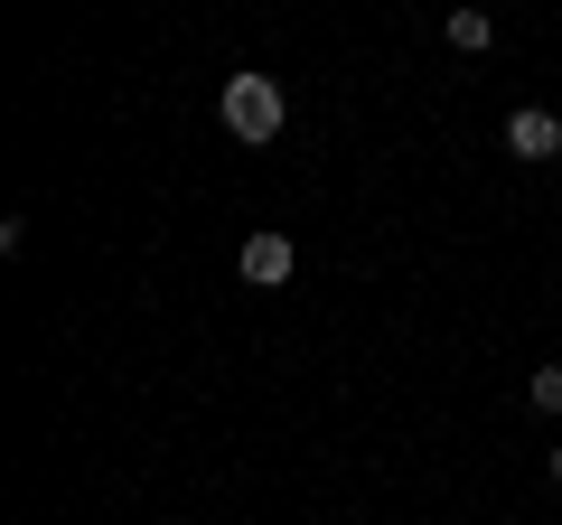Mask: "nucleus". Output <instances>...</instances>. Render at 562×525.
Here are the masks:
<instances>
[{"label": "nucleus", "mask_w": 562, "mask_h": 525, "mask_svg": "<svg viewBox=\"0 0 562 525\" xmlns=\"http://www.w3.org/2000/svg\"><path fill=\"white\" fill-rule=\"evenodd\" d=\"M216 113H225V132H235L244 150H262V142H281V122H291V94H281V76H225V94H216Z\"/></svg>", "instance_id": "nucleus-1"}, {"label": "nucleus", "mask_w": 562, "mask_h": 525, "mask_svg": "<svg viewBox=\"0 0 562 525\" xmlns=\"http://www.w3.org/2000/svg\"><path fill=\"white\" fill-rule=\"evenodd\" d=\"M235 272H244L254 291H281L291 272H301V244L281 235V225H254V235H244V254H235Z\"/></svg>", "instance_id": "nucleus-2"}, {"label": "nucleus", "mask_w": 562, "mask_h": 525, "mask_svg": "<svg viewBox=\"0 0 562 525\" xmlns=\"http://www.w3.org/2000/svg\"><path fill=\"white\" fill-rule=\"evenodd\" d=\"M506 160H562V113L516 103V113H506Z\"/></svg>", "instance_id": "nucleus-3"}, {"label": "nucleus", "mask_w": 562, "mask_h": 525, "mask_svg": "<svg viewBox=\"0 0 562 525\" xmlns=\"http://www.w3.org/2000/svg\"><path fill=\"white\" fill-rule=\"evenodd\" d=\"M441 38L460 47V57H487V47H497V20H487L479 0H460V10H450V20H441Z\"/></svg>", "instance_id": "nucleus-4"}, {"label": "nucleus", "mask_w": 562, "mask_h": 525, "mask_svg": "<svg viewBox=\"0 0 562 525\" xmlns=\"http://www.w3.org/2000/svg\"><path fill=\"white\" fill-rule=\"evenodd\" d=\"M525 394H535V413H562V366H535V384H525Z\"/></svg>", "instance_id": "nucleus-5"}, {"label": "nucleus", "mask_w": 562, "mask_h": 525, "mask_svg": "<svg viewBox=\"0 0 562 525\" xmlns=\"http://www.w3.org/2000/svg\"><path fill=\"white\" fill-rule=\"evenodd\" d=\"M553 488H562V442H553Z\"/></svg>", "instance_id": "nucleus-6"}]
</instances>
